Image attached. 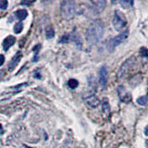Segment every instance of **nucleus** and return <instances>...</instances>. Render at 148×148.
<instances>
[{"mask_svg": "<svg viewBox=\"0 0 148 148\" xmlns=\"http://www.w3.org/2000/svg\"><path fill=\"white\" fill-rule=\"evenodd\" d=\"M105 27L101 20H95L92 21L86 30V41L89 45H95L102 39L104 35Z\"/></svg>", "mask_w": 148, "mask_h": 148, "instance_id": "1", "label": "nucleus"}, {"mask_svg": "<svg viewBox=\"0 0 148 148\" xmlns=\"http://www.w3.org/2000/svg\"><path fill=\"white\" fill-rule=\"evenodd\" d=\"M77 4L72 0H65L61 3V14L64 20L69 21L76 16L77 14Z\"/></svg>", "mask_w": 148, "mask_h": 148, "instance_id": "2", "label": "nucleus"}, {"mask_svg": "<svg viewBox=\"0 0 148 148\" xmlns=\"http://www.w3.org/2000/svg\"><path fill=\"white\" fill-rule=\"evenodd\" d=\"M113 27L116 31L121 32L127 25V20L126 17L124 16V14L119 10H115L114 17L112 21Z\"/></svg>", "mask_w": 148, "mask_h": 148, "instance_id": "3", "label": "nucleus"}, {"mask_svg": "<svg viewBox=\"0 0 148 148\" xmlns=\"http://www.w3.org/2000/svg\"><path fill=\"white\" fill-rule=\"evenodd\" d=\"M128 36H129V30L128 29L123 31L122 32H120L119 35L115 36L114 38H112L109 41V43L108 45V50L109 51H113L118 45H119L120 44H122L123 42L128 38Z\"/></svg>", "mask_w": 148, "mask_h": 148, "instance_id": "4", "label": "nucleus"}, {"mask_svg": "<svg viewBox=\"0 0 148 148\" xmlns=\"http://www.w3.org/2000/svg\"><path fill=\"white\" fill-rule=\"evenodd\" d=\"M134 63H135V59L133 58H131L127 59L126 61H124L123 64L120 66L119 69V72H118V79H122L123 77H125V75L128 73V71H130V69H131Z\"/></svg>", "mask_w": 148, "mask_h": 148, "instance_id": "5", "label": "nucleus"}, {"mask_svg": "<svg viewBox=\"0 0 148 148\" xmlns=\"http://www.w3.org/2000/svg\"><path fill=\"white\" fill-rule=\"evenodd\" d=\"M108 68L106 66H102L99 69V72H98V81H99V84L100 86L103 88L106 87V82H108Z\"/></svg>", "mask_w": 148, "mask_h": 148, "instance_id": "6", "label": "nucleus"}, {"mask_svg": "<svg viewBox=\"0 0 148 148\" xmlns=\"http://www.w3.org/2000/svg\"><path fill=\"white\" fill-rule=\"evenodd\" d=\"M119 98L124 103H130L132 101V95L130 92H127L125 91L123 86H119Z\"/></svg>", "mask_w": 148, "mask_h": 148, "instance_id": "7", "label": "nucleus"}, {"mask_svg": "<svg viewBox=\"0 0 148 148\" xmlns=\"http://www.w3.org/2000/svg\"><path fill=\"white\" fill-rule=\"evenodd\" d=\"M106 4V1H104V0H98V1H92L91 6H92V9H95V11L96 13H100L104 10Z\"/></svg>", "mask_w": 148, "mask_h": 148, "instance_id": "8", "label": "nucleus"}, {"mask_svg": "<svg viewBox=\"0 0 148 148\" xmlns=\"http://www.w3.org/2000/svg\"><path fill=\"white\" fill-rule=\"evenodd\" d=\"M84 101H85L86 105L89 106L90 108H96V106L99 105V100L95 95H92L85 97Z\"/></svg>", "mask_w": 148, "mask_h": 148, "instance_id": "9", "label": "nucleus"}, {"mask_svg": "<svg viewBox=\"0 0 148 148\" xmlns=\"http://www.w3.org/2000/svg\"><path fill=\"white\" fill-rule=\"evenodd\" d=\"M15 42H16V38L14 36H12V35L8 36L7 38L3 41V48H4V50L8 51L14 44H15Z\"/></svg>", "mask_w": 148, "mask_h": 148, "instance_id": "10", "label": "nucleus"}, {"mask_svg": "<svg viewBox=\"0 0 148 148\" xmlns=\"http://www.w3.org/2000/svg\"><path fill=\"white\" fill-rule=\"evenodd\" d=\"M22 58V54L21 52H18L17 55L12 58V60L8 64V69L9 71H13L15 67L18 65V63L21 61V58Z\"/></svg>", "mask_w": 148, "mask_h": 148, "instance_id": "11", "label": "nucleus"}, {"mask_svg": "<svg viewBox=\"0 0 148 148\" xmlns=\"http://www.w3.org/2000/svg\"><path fill=\"white\" fill-rule=\"evenodd\" d=\"M101 106H102V110H103V112L108 116L110 114V106L108 103V100L104 99L103 101H102Z\"/></svg>", "mask_w": 148, "mask_h": 148, "instance_id": "12", "label": "nucleus"}, {"mask_svg": "<svg viewBox=\"0 0 148 148\" xmlns=\"http://www.w3.org/2000/svg\"><path fill=\"white\" fill-rule=\"evenodd\" d=\"M15 15H16V17L18 18V20L22 21V20H24V18H27V16H28V12H27L26 9H18V11H16Z\"/></svg>", "mask_w": 148, "mask_h": 148, "instance_id": "13", "label": "nucleus"}, {"mask_svg": "<svg viewBox=\"0 0 148 148\" xmlns=\"http://www.w3.org/2000/svg\"><path fill=\"white\" fill-rule=\"evenodd\" d=\"M45 36H46V38L47 39H52L53 37L55 36V31L52 27H49L46 29L45 31Z\"/></svg>", "mask_w": 148, "mask_h": 148, "instance_id": "14", "label": "nucleus"}, {"mask_svg": "<svg viewBox=\"0 0 148 148\" xmlns=\"http://www.w3.org/2000/svg\"><path fill=\"white\" fill-rule=\"evenodd\" d=\"M68 85L71 89H75V88L78 87L79 82L77 80H75V79H71V80L68 82Z\"/></svg>", "mask_w": 148, "mask_h": 148, "instance_id": "15", "label": "nucleus"}, {"mask_svg": "<svg viewBox=\"0 0 148 148\" xmlns=\"http://www.w3.org/2000/svg\"><path fill=\"white\" fill-rule=\"evenodd\" d=\"M147 101H148V98L146 95H143V96H140L139 98L137 99V103L141 106H145L147 104Z\"/></svg>", "mask_w": 148, "mask_h": 148, "instance_id": "16", "label": "nucleus"}, {"mask_svg": "<svg viewBox=\"0 0 148 148\" xmlns=\"http://www.w3.org/2000/svg\"><path fill=\"white\" fill-rule=\"evenodd\" d=\"M23 29V25L21 22H18L15 24V26H14V32L15 34H20V32H21Z\"/></svg>", "mask_w": 148, "mask_h": 148, "instance_id": "17", "label": "nucleus"}, {"mask_svg": "<svg viewBox=\"0 0 148 148\" xmlns=\"http://www.w3.org/2000/svg\"><path fill=\"white\" fill-rule=\"evenodd\" d=\"M119 4H120V5H122L124 8H130V7H132V6L133 2H132V1H120Z\"/></svg>", "mask_w": 148, "mask_h": 148, "instance_id": "18", "label": "nucleus"}, {"mask_svg": "<svg viewBox=\"0 0 148 148\" xmlns=\"http://www.w3.org/2000/svg\"><path fill=\"white\" fill-rule=\"evenodd\" d=\"M8 1H6V0H0V8L1 9H6L8 8Z\"/></svg>", "mask_w": 148, "mask_h": 148, "instance_id": "19", "label": "nucleus"}, {"mask_svg": "<svg viewBox=\"0 0 148 148\" xmlns=\"http://www.w3.org/2000/svg\"><path fill=\"white\" fill-rule=\"evenodd\" d=\"M141 55L143 56V58H147L148 57V49L145 47H142L141 48Z\"/></svg>", "mask_w": 148, "mask_h": 148, "instance_id": "20", "label": "nucleus"}, {"mask_svg": "<svg viewBox=\"0 0 148 148\" xmlns=\"http://www.w3.org/2000/svg\"><path fill=\"white\" fill-rule=\"evenodd\" d=\"M69 35H64L62 37V39H60L59 40V43H66L67 41H69Z\"/></svg>", "mask_w": 148, "mask_h": 148, "instance_id": "21", "label": "nucleus"}, {"mask_svg": "<svg viewBox=\"0 0 148 148\" xmlns=\"http://www.w3.org/2000/svg\"><path fill=\"white\" fill-rule=\"evenodd\" d=\"M5 62V57L3 55H0V66H2Z\"/></svg>", "mask_w": 148, "mask_h": 148, "instance_id": "22", "label": "nucleus"}, {"mask_svg": "<svg viewBox=\"0 0 148 148\" xmlns=\"http://www.w3.org/2000/svg\"><path fill=\"white\" fill-rule=\"evenodd\" d=\"M145 134L146 136H148V126H146L145 129Z\"/></svg>", "mask_w": 148, "mask_h": 148, "instance_id": "23", "label": "nucleus"}, {"mask_svg": "<svg viewBox=\"0 0 148 148\" xmlns=\"http://www.w3.org/2000/svg\"><path fill=\"white\" fill-rule=\"evenodd\" d=\"M3 76H4V71H0V79H1Z\"/></svg>", "mask_w": 148, "mask_h": 148, "instance_id": "24", "label": "nucleus"}, {"mask_svg": "<svg viewBox=\"0 0 148 148\" xmlns=\"http://www.w3.org/2000/svg\"><path fill=\"white\" fill-rule=\"evenodd\" d=\"M32 2H21V5H25V4H27V5H30V4H32Z\"/></svg>", "mask_w": 148, "mask_h": 148, "instance_id": "25", "label": "nucleus"}, {"mask_svg": "<svg viewBox=\"0 0 148 148\" xmlns=\"http://www.w3.org/2000/svg\"><path fill=\"white\" fill-rule=\"evenodd\" d=\"M0 130H2V127H1V125H0Z\"/></svg>", "mask_w": 148, "mask_h": 148, "instance_id": "26", "label": "nucleus"}]
</instances>
